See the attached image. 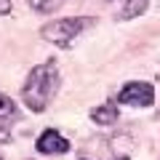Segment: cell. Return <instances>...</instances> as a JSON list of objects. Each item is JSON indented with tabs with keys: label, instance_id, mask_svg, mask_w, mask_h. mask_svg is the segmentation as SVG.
I'll return each mask as SVG.
<instances>
[{
	"label": "cell",
	"instance_id": "obj_11",
	"mask_svg": "<svg viewBox=\"0 0 160 160\" xmlns=\"http://www.w3.org/2000/svg\"><path fill=\"white\" fill-rule=\"evenodd\" d=\"M112 160H128V158H126V155H123V158H112Z\"/></svg>",
	"mask_w": 160,
	"mask_h": 160
},
{
	"label": "cell",
	"instance_id": "obj_2",
	"mask_svg": "<svg viewBox=\"0 0 160 160\" xmlns=\"http://www.w3.org/2000/svg\"><path fill=\"white\" fill-rule=\"evenodd\" d=\"M86 24H88L86 19H53V22H48V24L40 27V38L48 40V43H53V46L69 48L75 43V38L83 32Z\"/></svg>",
	"mask_w": 160,
	"mask_h": 160
},
{
	"label": "cell",
	"instance_id": "obj_8",
	"mask_svg": "<svg viewBox=\"0 0 160 160\" xmlns=\"http://www.w3.org/2000/svg\"><path fill=\"white\" fill-rule=\"evenodd\" d=\"M27 3L35 8V11H40V13H53L64 0H27Z\"/></svg>",
	"mask_w": 160,
	"mask_h": 160
},
{
	"label": "cell",
	"instance_id": "obj_6",
	"mask_svg": "<svg viewBox=\"0 0 160 160\" xmlns=\"http://www.w3.org/2000/svg\"><path fill=\"white\" fill-rule=\"evenodd\" d=\"M147 6H149V0H126V3H123V11H120V19L128 22V19L142 16V13L147 11Z\"/></svg>",
	"mask_w": 160,
	"mask_h": 160
},
{
	"label": "cell",
	"instance_id": "obj_3",
	"mask_svg": "<svg viewBox=\"0 0 160 160\" xmlns=\"http://www.w3.org/2000/svg\"><path fill=\"white\" fill-rule=\"evenodd\" d=\"M120 104H128V107H152L155 104V88L144 80H131L120 88L118 93Z\"/></svg>",
	"mask_w": 160,
	"mask_h": 160
},
{
	"label": "cell",
	"instance_id": "obj_5",
	"mask_svg": "<svg viewBox=\"0 0 160 160\" xmlns=\"http://www.w3.org/2000/svg\"><path fill=\"white\" fill-rule=\"evenodd\" d=\"M118 118H120L118 104H112V102H107V104H102V107L91 109V120L96 123V126H115Z\"/></svg>",
	"mask_w": 160,
	"mask_h": 160
},
{
	"label": "cell",
	"instance_id": "obj_12",
	"mask_svg": "<svg viewBox=\"0 0 160 160\" xmlns=\"http://www.w3.org/2000/svg\"><path fill=\"white\" fill-rule=\"evenodd\" d=\"M80 160H86V158H80Z\"/></svg>",
	"mask_w": 160,
	"mask_h": 160
},
{
	"label": "cell",
	"instance_id": "obj_9",
	"mask_svg": "<svg viewBox=\"0 0 160 160\" xmlns=\"http://www.w3.org/2000/svg\"><path fill=\"white\" fill-rule=\"evenodd\" d=\"M0 142H11V128H8V120H0Z\"/></svg>",
	"mask_w": 160,
	"mask_h": 160
},
{
	"label": "cell",
	"instance_id": "obj_10",
	"mask_svg": "<svg viewBox=\"0 0 160 160\" xmlns=\"http://www.w3.org/2000/svg\"><path fill=\"white\" fill-rule=\"evenodd\" d=\"M11 13V0H0V16Z\"/></svg>",
	"mask_w": 160,
	"mask_h": 160
},
{
	"label": "cell",
	"instance_id": "obj_7",
	"mask_svg": "<svg viewBox=\"0 0 160 160\" xmlns=\"http://www.w3.org/2000/svg\"><path fill=\"white\" fill-rule=\"evenodd\" d=\"M16 118H19V107H16V102L0 91V120H16Z\"/></svg>",
	"mask_w": 160,
	"mask_h": 160
},
{
	"label": "cell",
	"instance_id": "obj_4",
	"mask_svg": "<svg viewBox=\"0 0 160 160\" xmlns=\"http://www.w3.org/2000/svg\"><path fill=\"white\" fill-rule=\"evenodd\" d=\"M35 147H38L40 155H64V152H69V142L59 131H53V128H46V131L40 133Z\"/></svg>",
	"mask_w": 160,
	"mask_h": 160
},
{
	"label": "cell",
	"instance_id": "obj_1",
	"mask_svg": "<svg viewBox=\"0 0 160 160\" xmlns=\"http://www.w3.org/2000/svg\"><path fill=\"white\" fill-rule=\"evenodd\" d=\"M56 91H59V69L53 62H46L29 69L22 88V102L27 104L29 112H43Z\"/></svg>",
	"mask_w": 160,
	"mask_h": 160
}]
</instances>
